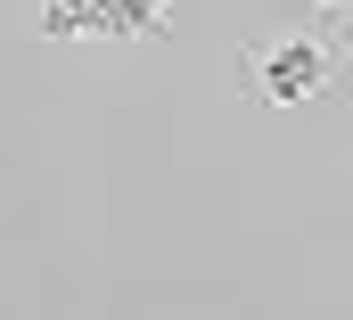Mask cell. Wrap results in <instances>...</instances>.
Masks as SVG:
<instances>
[{
	"instance_id": "6da1fadb",
	"label": "cell",
	"mask_w": 353,
	"mask_h": 320,
	"mask_svg": "<svg viewBox=\"0 0 353 320\" xmlns=\"http://www.w3.org/2000/svg\"><path fill=\"white\" fill-rule=\"evenodd\" d=\"M239 90L279 115L321 107V99H353V17H329V8L263 17L239 41Z\"/></svg>"
},
{
	"instance_id": "7a4b0ae2",
	"label": "cell",
	"mask_w": 353,
	"mask_h": 320,
	"mask_svg": "<svg viewBox=\"0 0 353 320\" xmlns=\"http://www.w3.org/2000/svg\"><path fill=\"white\" fill-rule=\"evenodd\" d=\"M41 41H165L173 0H41Z\"/></svg>"
},
{
	"instance_id": "3957f363",
	"label": "cell",
	"mask_w": 353,
	"mask_h": 320,
	"mask_svg": "<svg viewBox=\"0 0 353 320\" xmlns=\"http://www.w3.org/2000/svg\"><path fill=\"white\" fill-rule=\"evenodd\" d=\"M304 8H329V17H353V0H304Z\"/></svg>"
}]
</instances>
